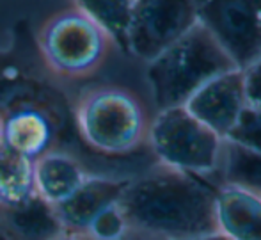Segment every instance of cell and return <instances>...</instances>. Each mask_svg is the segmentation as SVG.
Returning a JSON list of instances; mask_svg holds the SVG:
<instances>
[{"label": "cell", "mask_w": 261, "mask_h": 240, "mask_svg": "<svg viewBox=\"0 0 261 240\" xmlns=\"http://www.w3.org/2000/svg\"><path fill=\"white\" fill-rule=\"evenodd\" d=\"M217 187L203 176L156 162L128 178L119 206L130 230L165 240H196L219 233Z\"/></svg>", "instance_id": "obj_1"}, {"label": "cell", "mask_w": 261, "mask_h": 240, "mask_svg": "<svg viewBox=\"0 0 261 240\" xmlns=\"http://www.w3.org/2000/svg\"><path fill=\"white\" fill-rule=\"evenodd\" d=\"M237 68L212 34L197 23L148 62L146 79L156 110L183 107L213 77Z\"/></svg>", "instance_id": "obj_2"}, {"label": "cell", "mask_w": 261, "mask_h": 240, "mask_svg": "<svg viewBox=\"0 0 261 240\" xmlns=\"http://www.w3.org/2000/svg\"><path fill=\"white\" fill-rule=\"evenodd\" d=\"M75 119L84 142L103 155H128L148 144L149 119L142 100L119 86H98L76 102Z\"/></svg>", "instance_id": "obj_3"}, {"label": "cell", "mask_w": 261, "mask_h": 240, "mask_svg": "<svg viewBox=\"0 0 261 240\" xmlns=\"http://www.w3.org/2000/svg\"><path fill=\"white\" fill-rule=\"evenodd\" d=\"M45 64L62 79H87L105 62L114 39L94 18L69 7L55 13L38 38Z\"/></svg>", "instance_id": "obj_4"}, {"label": "cell", "mask_w": 261, "mask_h": 240, "mask_svg": "<svg viewBox=\"0 0 261 240\" xmlns=\"http://www.w3.org/2000/svg\"><path fill=\"white\" fill-rule=\"evenodd\" d=\"M148 146L158 164L206 178L219 171L224 139L187 107H171L156 110L149 123Z\"/></svg>", "instance_id": "obj_5"}, {"label": "cell", "mask_w": 261, "mask_h": 240, "mask_svg": "<svg viewBox=\"0 0 261 240\" xmlns=\"http://www.w3.org/2000/svg\"><path fill=\"white\" fill-rule=\"evenodd\" d=\"M196 25V0H134L124 52L149 62Z\"/></svg>", "instance_id": "obj_6"}, {"label": "cell", "mask_w": 261, "mask_h": 240, "mask_svg": "<svg viewBox=\"0 0 261 240\" xmlns=\"http://www.w3.org/2000/svg\"><path fill=\"white\" fill-rule=\"evenodd\" d=\"M197 23L229 55L249 68L261 59V0H196Z\"/></svg>", "instance_id": "obj_7"}, {"label": "cell", "mask_w": 261, "mask_h": 240, "mask_svg": "<svg viewBox=\"0 0 261 240\" xmlns=\"http://www.w3.org/2000/svg\"><path fill=\"white\" fill-rule=\"evenodd\" d=\"M183 107H187V110L201 123L226 139L247 107L244 69L233 68L213 77Z\"/></svg>", "instance_id": "obj_8"}, {"label": "cell", "mask_w": 261, "mask_h": 240, "mask_svg": "<svg viewBox=\"0 0 261 240\" xmlns=\"http://www.w3.org/2000/svg\"><path fill=\"white\" fill-rule=\"evenodd\" d=\"M87 176L89 173L73 155L54 148L34 160V192L52 208L68 201Z\"/></svg>", "instance_id": "obj_9"}, {"label": "cell", "mask_w": 261, "mask_h": 240, "mask_svg": "<svg viewBox=\"0 0 261 240\" xmlns=\"http://www.w3.org/2000/svg\"><path fill=\"white\" fill-rule=\"evenodd\" d=\"M126 183L128 178H107V176L89 175L68 201L54 208L62 230L82 233L98 212L119 201Z\"/></svg>", "instance_id": "obj_10"}, {"label": "cell", "mask_w": 261, "mask_h": 240, "mask_svg": "<svg viewBox=\"0 0 261 240\" xmlns=\"http://www.w3.org/2000/svg\"><path fill=\"white\" fill-rule=\"evenodd\" d=\"M215 206L219 233L229 240H261V196L219 185Z\"/></svg>", "instance_id": "obj_11"}, {"label": "cell", "mask_w": 261, "mask_h": 240, "mask_svg": "<svg viewBox=\"0 0 261 240\" xmlns=\"http://www.w3.org/2000/svg\"><path fill=\"white\" fill-rule=\"evenodd\" d=\"M0 141L16 153L36 160L52 150L54 127L45 112L32 107H21L2 116Z\"/></svg>", "instance_id": "obj_12"}, {"label": "cell", "mask_w": 261, "mask_h": 240, "mask_svg": "<svg viewBox=\"0 0 261 240\" xmlns=\"http://www.w3.org/2000/svg\"><path fill=\"white\" fill-rule=\"evenodd\" d=\"M34 196V160L0 141V210L18 208Z\"/></svg>", "instance_id": "obj_13"}, {"label": "cell", "mask_w": 261, "mask_h": 240, "mask_svg": "<svg viewBox=\"0 0 261 240\" xmlns=\"http://www.w3.org/2000/svg\"><path fill=\"white\" fill-rule=\"evenodd\" d=\"M219 185H233L261 196V151L224 139L219 165Z\"/></svg>", "instance_id": "obj_14"}, {"label": "cell", "mask_w": 261, "mask_h": 240, "mask_svg": "<svg viewBox=\"0 0 261 240\" xmlns=\"http://www.w3.org/2000/svg\"><path fill=\"white\" fill-rule=\"evenodd\" d=\"M23 240H46L62 230L54 208L38 196L13 210H0Z\"/></svg>", "instance_id": "obj_15"}, {"label": "cell", "mask_w": 261, "mask_h": 240, "mask_svg": "<svg viewBox=\"0 0 261 240\" xmlns=\"http://www.w3.org/2000/svg\"><path fill=\"white\" fill-rule=\"evenodd\" d=\"M75 7L89 14L114 39V45L124 50L126 25L134 0H73Z\"/></svg>", "instance_id": "obj_16"}, {"label": "cell", "mask_w": 261, "mask_h": 240, "mask_svg": "<svg viewBox=\"0 0 261 240\" xmlns=\"http://www.w3.org/2000/svg\"><path fill=\"white\" fill-rule=\"evenodd\" d=\"M128 230H130V226H128L126 219L121 212L119 201H117L109 205L101 212H98L89 221V224L82 233L87 235L91 240H117Z\"/></svg>", "instance_id": "obj_17"}, {"label": "cell", "mask_w": 261, "mask_h": 240, "mask_svg": "<svg viewBox=\"0 0 261 240\" xmlns=\"http://www.w3.org/2000/svg\"><path fill=\"white\" fill-rule=\"evenodd\" d=\"M226 141L240 144L249 150L261 151V109L247 105L240 114L233 130L227 134Z\"/></svg>", "instance_id": "obj_18"}, {"label": "cell", "mask_w": 261, "mask_h": 240, "mask_svg": "<svg viewBox=\"0 0 261 240\" xmlns=\"http://www.w3.org/2000/svg\"><path fill=\"white\" fill-rule=\"evenodd\" d=\"M247 105L261 109V59L244 69Z\"/></svg>", "instance_id": "obj_19"}, {"label": "cell", "mask_w": 261, "mask_h": 240, "mask_svg": "<svg viewBox=\"0 0 261 240\" xmlns=\"http://www.w3.org/2000/svg\"><path fill=\"white\" fill-rule=\"evenodd\" d=\"M0 240H23L2 213H0Z\"/></svg>", "instance_id": "obj_20"}, {"label": "cell", "mask_w": 261, "mask_h": 240, "mask_svg": "<svg viewBox=\"0 0 261 240\" xmlns=\"http://www.w3.org/2000/svg\"><path fill=\"white\" fill-rule=\"evenodd\" d=\"M46 240H91L87 235L80 233V231H69V230H61L59 233H55L54 237Z\"/></svg>", "instance_id": "obj_21"}, {"label": "cell", "mask_w": 261, "mask_h": 240, "mask_svg": "<svg viewBox=\"0 0 261 240\" xmlns=\"http://www.w3.org/2000/svg\"><path fill=\"white\" fill-rule=\"evenodd\" d=\"M117 240H165L160 237H155V235L144 233V231H137V230H128L126 233Z\"/></svg>", "instance_id": "obj_22"}, {"label": "cell", "mask_w": 261, "mask_h": 240, "mask_svg": "<svg viewBox=\"0 0 261 240\" xmlns=\"http://www.w3.org/2000/svg\"><path fill=\"white\" fill-rule=\"evenodd\" d=\"M196 240H229L227 237H224L222 233H213V235H206V237H201Z\"/></svg>", "instance_id": "obj_23"}, {"label": "cell", "mask_w": 261, "mask_h": 240, "mask_svg": "<svg viewBox=\"0 0 261 240\" xmlns=\"http://www.w3.org/2000/svg\"><path fill=\"white\" fill-rule=\"evenodd\" d=\"M0 130H2V114H0Z\"/></svg>", "instance_id": "obj_24"}]
</instances>
